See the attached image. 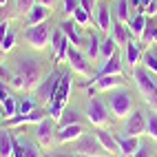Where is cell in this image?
<instances>
[{
	"label": "cell",
	"instance_id": "ffe728a7",
	"mask_svg": "<svg viewBox=\"0 0 157 157\" xmlns=\"http://www.w3.org/2000/svg\"><path fill=\"white\" fill-rule=\"evenodd\" d=\"M111 38L115 40V44H124L126 47V42L131 40V31L126 25H122L120 20H115V22L111 25Z\"/></svg>",
	"mask_w": 157,
	"mask_h": 157
},
{
	"label": "cell",
	"instance_id": "d6986e66",
	"mask_svg": "<svg viewBox=\"0 0 157 157\" xmlns=\"http://www.w3.org/2000/svg\"><path fill=\"white\" fill-rule=\"evenodd\" d=\"M117 144H120V155L122 157H133L135 153H137V148L142 146L137 142V137H133V135H120Z\"/></svg>",
	"mask_w": 157,
	"mask_h": 157
},
{
	"label": "cell",
	"instance_id": "f35d334b",
	"mask_svg": "<svg viewBox=\"0 0 157 157\" xmlns=\"http://www.w3.org/2000/svg\"><path fill=\"white\" fill-rule=\"evenodd\" d=\"M36 2H38V0H18V9H20L22 13H29L31 7H33Z\"/></svg>",
	"mask_w": 157,
	"mask_h": 157
},
{
	"label": "cell",
	"instance_id": "44dd1931",
	"mask_svg": "<svg viewBox=\"0 0 157 157\" xmlns=\"http://www.w3.org/2000/svg\"><path fill=\"white\" fill-rule=\"evenodd\" d=\"M60 29L64 31V36L69 38V42L71 44H82V33H80V29H78V22L75 20H64V22L60 25Z\"/></svg>",
	"mask_w": 157,
	"mask_h": 157
},
{
	"label": "cell",
	"instance_id": "8992f818",
	"mask_svg": "<svg viewBox=\"0 0 157 157\" xmlns=\"http://www.w3.org/2000/svg\"><path fill=\"white\" fill-rule=\"evenodd\" d=\"M73 151L80 153V155H95V157L109 155L106 151L102 148V144L98 142L95 135H82L80 140H75V146H73Z\"/></svg>",
	"mask_w": 157,
	"mask_h": 157
},
{
	"label": "cell",
	"instance_id": "30bf717a",
	"mask_svg": "<svg viewBox=\"0 0 157 157\" xmlns=\"http://www.w3.org/2000/svg\"><path fill=\"white\" fill-rule=\"evenodd\" d=\"M47 115H49L47 109H36V111H31V113H27V115H13V117H9V120H7V126H25V124H38V122L47 120Z\"/></svg>",
	"mask_w": 157,
	"mask_h": 157
},
{
	"label": "cell",
	"instance_id": "9a60e30c",
	"mask_svg": "<svg viewBox=\"0 0 157 157\" xmlns=\"http://www.w3.org/2000/svg\"><path fill=\"white\" fill-rule=\"evenodd\" d=\"M36 140L38 144L42 146V148H47V146L53 142V122L51 120H42L36 124Z\"/></svg>",
	"mask_w": 157,
	"mask_h": 157
},
{
	"label": "cell",
	"instance_id": "cb8c5ba5",
	"mask_svg": "<svg viewBox=\"0 0 157 157\" xmlns=\"http://www.w3.org/2000/svg\"><path fill=\"white\" fill-rule=\"evenodd\" d=\"M95 20H98V27H100V31H104V33H111V7H106V5H102L100 9H98V16H95Z\"/></svg>",
	"mask_w": 157,
	"mask_h": 157
},
{
	"label": "cell",
	"instance_id": "4fadbf2b",
	"mask_svg": "<svg viewBox=\"0 0 157 157\" xmlns=\"http://www.w3.org/2000/svg\"><path fill=\"white\" fill-rule=\"evenodd\" d=\"M69 95H71V73L69 71H62L60 82H58V89H56V95H53L51 102H60L62 106H67Z\"/></svg>",
	"mask_w": 157,
	"mask_h": 157
},
{
	"label": "cell",
	"instance_id": "e575fe53",
	"mask_svg": "<svg viewBox=\"0 0 157 157\" xmlns=\"http://www.w3.org/2000/svg\"><path fill=\"white\" fill-rule=\"evenodd\" d=\"M60 126H69V124H80V115L75 113V111H67L64 109V113H62V117H60Z\"/></svg>",
	"mask_w": 157,
	"mask_h": 157
},
{
	"label": "cell",
	"instance_id": "f1b7e54d",
	"mask_svg": "<svg viewBox=\"0 0 157 157\" xmlns=\"http://www.w3.org/2000/svg\"><path fill=\"white\" fill-rule=\"evenodd\" d=\"M157 42V22L155 20H148L144 29V36H142V44H153Z\"/></svg>",
	"mask_w": 157,
	"mask_h": 157
},
{
	"label": "cell",
	"instance_id": "60d3db41",
	"mask_svg": "<svg viewBox=\"0 0 157 157\" xmlns=\"http://www.w3.org/2000/svg\"><path fill=\"white\" fill-rule=\"evenodd\" d=\"M133 157H151V148H148V146H140V148H137V153H135Z\"/></svg>",
	"mask_w": 157,
	"mask_h": 157
},
{
	"label": "cell",
	"instance_id": "681fc988",
	"mask_svg": "<svg viewBox=\"0 0 157 157\" xmlns=\"http://www.w3.org/2000/svg\"><path fill=\"white\" fill-rule=\"evenodd\" d=\"M2 117H5V111H2V106H0V124H2Z\"/></svg>",
	"mask_w": 157,
	"mask_h": 157
},
{
	"label": "cell",
	"instance_id": "603a6c76",
	"mask_svg": "<svg viewBox=\"0 0 157 157\" xmlns=\"http://www.w3.org/2000/svg\"><path fill=\"white\" fill-rule=\"evenodd\" d=\"M140 60H142L140 42H135V40H128V42H126V62H128V67L135 69V67L140 64Z\"/></svg>",
	"mask_w": 157,
	"mask_h": 157
},
{
	"label": "cell",
	"instance_id": "db71d44e",
	"mask_svg": "<svg viewBox=\"0 0 157 157\" xmlns=\"http://www.w3.org/2000/svg\"><path fill=\"white\" fill-rule=\"evenodd\" d=\"M2 53H5V51H2V49H0V56H2Z\"/></svg>",
	"mask_w": 157,
	"mask_h": 157
},
{
	"label": "cell",
	"instance_id": "d590c367",
	"mask_svg": "<svg viewBox=\"0 0 157 157\" xmlns=\"http://www.w3.org/2000/svg\"><path fill=\"white\" fill-rule=\"evenodd\" d=\"M38 106H36V100L33 98H25L22 102L18 104V115H27V113H31V111H36Z\"/></svg>",
	"mask_w": 157,
	"mask_h": 157
},
{
	"label": "cell",
	"instance_id": "d6a6232c",
	"mask_svg": "<svg viewBox=\"0 0 157 157\" xmlns=\"http://www.w3.org/2000/svg\"><path fill=\"white\" fill-rule=\"evenodd\" d=\"M13 47H16V31L9 29V33L0 40V49H2L5 53H9V51H13Z\"/></svg>",
	"mask_w": 157,
	"mask_h": 157
},
{
	"label": "cell",
	"instance_id": "816d5d0a",
	"mask_svg": "<svg viewBox=\"0 0 157 157\" xmlns=\"http://www.w3.org/2000/svg\"><path fill=\"white\" fill-rule=\"evenodd\" d=\"M7 2H9V0H0V7H7Z\"/></svg>",
	"mask_w": 157,
	"mask_h": 157
},
{
	"label": "cell",
	"instance_id": "f5cc1de1",
	"mask_svg": "<svg viewBox=\"0 0 157 157\" xmlns=\"http://www.w3.org/2000/svg\"><path fill=\"white\" fill-rule=\"evenodd\" d=\"M0 91H5V82L2 80H0Z\"/></svg>",
	"mask_w": 157,
	"mask_h": 157
},
{
	"label": "cell",
	"instance_id": "b9f144b4",
	"mask_svg": "<svg viewBox=\"0 0 157 157\" xmlns=\"http://www.w3.org/2000/svg\"><path fill=\"white\" fill-rule=\"evenodd\" d=\"M9 29H11V25H9V20H2L0 22V40H2L7 33H9Z\"/></svg>",
	"mask_w": 157,
	"mask_h": 157
},
{
	"label": "cell",
	"instance_id": "3957f363",
	"mask_svg": "<svg viewBox=\"0 0 157 157\" xmlns=\"http://www.w3.org/2000/svg\"><path fill=\"white\" fill-rule=\"evenodd\" d=\"M25 40L29 42L31 49L44 51L51 44V29H49V25L40 22V25H33V27H27L25 29Z\"/></svg>",
	"mask_w": 157,
	"mask_h": 157
},
{
	"label": "cell",
	"instance_id": "2e32d148",
	"mask_svg": "<svg viewBox=\"0 0 157 157\" xmlns=\"http://www.w3.org/2000/svg\"><path fill=\"white\" fill-rule=\"evenodd\" d=\"M84 135V126L82 124H69V126H60V133L56 135V140L60 144H67V142H75Z\"/></svg>",
	"mask_w": 157,
	"mask_h": 157
},
{
	"label": "cell",
	"instance_id": "7dc6e473",
	"mask_svg": "<svg viewBox=\"0 0 157 157\" xmlns=\"http://www.w3.org/2000/svg\"><path fill=\"white\" fill-rule=\"evenodd\" d=\"M62 157H95V155H80V153H75V155H62Z\"/></svg>",
	"mask_w": 157,
	"mask_h": 157
},
{
	"label": "cell",
	"instance_id": "4316f807",
	"mask_svg": "<svg viewBox=\"0 0 157 157\" xmlns=\"http://www.w3.org/2000/svg\"><path fill=\"white\" fill-rule=\"evenodd\" d=\"M128 0H120L117 5H115V18L120 20L122 25H128L131 22V11H128Z\"/></svg>",
	"mask_w": 157,
	"mask_h": 157
},
{
	"label": "cell",
	"instance_id": "7a4b0ae2",
	"mask_svg": "<svg viewBox=\"0 0 157 157\" xmlns=\"http://www.w3.org/2000/svg\"><path fill=\"white\" fill-rule=\"evenodd\" d=\"M84 115L95 128H106L111 124V109H109V104H104L100 98H91L86 102Z\"/></svg>",
	"mask_w": 157,
	"mask_h": 157
},
{
	"label": "cell",
	"instance_id": "ab89813d",
	"mask_svg": "<svg viewBox=\"0 0 157 157\" xmlns=\"http://www.w3.org/2000/svg\"><path fill=\"white\" fill-rule=\"evenodd\" d=\"M78 2H80V7H82V9H86V11L93 16V7H95V0H78Z\"/></svg>",
	"mask_w": 157,
	"mask_h": 157
},
{
	"label": "cell",
	"instance_id": "277c9868",
	"mask_svg": "<svg viewBox=\"0 0 157 157\" xmlns=\"http://www.w3.org/2000/svg\"><path fill=\"white\" fill-rule=\"evenodd\" d=\"M109 109L113 113V117H117V120H124V117H128L131 115V106H133V95L128 91H111V95H109Z\"/></svg>",
	"mask_w": 157,
	"mask_h": 157
},
{
	"label": "cell",
	"instance_id": "83f0119b",
	"mask_svg": "<svg viewBox=\"0 0 157 157\" xmlns=\"http://www.w3.org/2000/svg\"><path fill=\"white\" fill-rule=\"evenodd\" d=\"M115 53H117V44H115V40L109 36V38L100 44V58H102V60H109V58H113Z\"/></svg>",
	"mask_w": 157,
	"mask_h": 157
},
{
	"label": "cell",
	"instance_id": "ac0fdd59",
	"mask_svg": "<svg viewBox=\"0 0 157 157\" xmlns=\"http://www.w3.org/2000/svg\"><path fill=\"white\" fill-rule=\"evenodd\" d=\"M49 13H51V9H49L47 5L36 2L33 7H31V11L27 13V25H29V27H33V25H40V22H47Z\"/></svg>",
	"mask_w": 157,
	"mask_h": 157
},
{
	"label": "cell",
	"instance_id": "9c48e42d",
	"mask_svg": "<svg viewBox=\"0 0 157 157\" xmlns=\"http://www.w3.org/2000/svg\"><path fill=\"white\" fill-rule=\"evenodd\" d=\"M51 49H53V60L56 62H64L67 56H69V38L64 36L62 29H56L51 31Z\"/></svg>",
	"mask_w": 157,
	"mask_h": 157
},
{
	"label": "cell",
	"instance_id": "8fae6325",
	"mask_svg": "<svg viewBox=\"0 0 157 157\" xmlns=\"http://www.w3.org/2000/svg\"><path fill=\"white\" fill-rule=\"evenodd\" d=\"M67 60H69L71 69H73V71H78L80 75H84V78H89V75H91V64L86 62L84 53H80V51H78V47H71V49H69Z\"/></svg>",
	"mask_w": 157,
	"mask_h": 157
},
{
	"label": "cell",
	"instance_id": "7402d4cb",
	"mask_svg": "<svg viewBox=\"0 0 157 157\" xmlns=\"http://www.w3.org/2000/svg\"><path fill=\"white\" fill-rule=\"evenodd\" d=\"M0 106H2L5 115L7 117H13V115L18 113V104H16V98L9 93L7 89L5 91H0Z\"/></svg>",
	"mask_w": 157,
	"mask_h": 157
},
{
	"label": "cell",
	"instance_id": "4dcf8cb0",
	"mask_svg": "<svg viewBox=\"0 0 157 157\" xmlns=\"http://www.w3.org/2000/svg\"><path fill=\"white\" fill-rule=\"evenodd\" d=\"M18 142H20V146H22L25 157H42V151H40L33 142H29V140H25V137H20Z\"/></svg>",
	"mask_w": 157,
	"mask_h": 157
},
{
	"label": "cell",
	"instance_id": "5b68a950",
	"mask_svg": "<svg viewBox=\"0 0 157 157\" xmlns=\"http://www.w3.org/2000/svg\"><path fill=\"white\" fill-rule=\"evenodd\" d=\"M133 78H135V84H137L140 93L146 98V102H148L153 95H155V91H157V80L153 78V73L148 69H140V67H135L133 69Z\"/></svg>",
	"mask_w": 157,
	"mask_h": 157
},
{
	"label": "cell",
	"instance_id": "ba28073f",
	"mask_svg": "<svg viewBox=\"0 0 157 157\" xmlns=\"http://www.w3.org/2000/svg\"><path fill=\"white\" fill-rule=\"evenodd\" d=\"M82 86H86L91 93L93 91H115V89H122L124 86V78L122 75H104L100 80H89Z\"/></svg>",
	"mask_w": 157,
	"mask_h": 157
},
{
	"label": "cell",
	"instance_id": "8d00e7d4",
	"mask_svg": "<svg viewBox=\"0 0 157 157\" xmlns=\"http://www.w3.org/2000/svg\"><path fill=\"white\" fill-rule=\"evenodd\" d=\"M142 60H144V67L148 69L153 75H157V56H155V51H148Z\"/></svg>",
	"mask_w": 157,
	"mask_h": 157
},
{
	"label": "cell",
	"instance_id": "bcb514c9",
	"mask_svg": "<svg viewBox=\"0 0 157 157\" xmlns=\"http://www.w3.org/2000/svg\"><path fill=\"white\" fill-rule=\"evenodd\" d=\"M151 2H153V0H140V9H137V11H140V13H144V9L148 7Z\"/></svg>",
	"mask_w": 157,
	"mask_h": 157
},
{
	"label": "cell",
	"instance_id": "7c38bea8",
	"mask_svg": "<svg viewBox=\"0 0 157 157\" xmlns=\"http://www.w3.org/2000/svg\"><path fill=\"white\" fill-rule=\"evenodd\" d=\"M124 133H126V135H133V137H140V135H144V133H146V117H144V113L135 111L133 115H128Z\"/></svg>",
	"mask_w": 157,
	"mask_h": 157
},
{
	"label": "cell",
	"instance_id": "6da1fadb",
	"mask_svg": "<svg viewBox=\"0 0 157 157\" xmlns=\"http://www.w3.org/2000/svg\"><path fill=\"white\" fill-rule=\"evenodd\" d=\"M42 82V60H38L33 56H25L18 60L16 71L11 75V84L18 91H33Z\"/></svg>",
	"mask_w": 157,
	"mask_h": 157
},
{
	"label": "cell",
	"instance_id": "52a82bcc",
	"mask_svg": "<svg viewBox=\"0 0 157 157\" xmlns=\"http://www.w3.org/2000/svg\"><path fill=\"white\" fill-rule=\"evenodd\" d=\"M60 75H62L60 71H53L47 80L40 82V86H38V100L42 102V106H47V104L53 100L56 89H58V82H60Z\"/></svg>",
	"mask_w": 157,
	"mask_h": 157
},
{
	"label": "cell",
	"instance_id": "74e56055",
	"mask_svg": "<svg viewBox=\"0 0 157 157\" xmlns=\"http://www.w3.org/2000/svg\"><path fill=\"white\" fill-rule=\"evenodd\" d=\"M80 7L78 0H62V11H64L67 16H73V11Z\"/></svg>",
	"mask_w": 157,
	"mask_h": 157
},
{
	"label": "cell",
	"instance_id": "f546056e",
	"mask_svg": "<svg viewBox=\"0 0 157 157\" xmlns=\"http://www.w3.org/2000/svg\"><path fill=\"white\" fill-rule=\"evenodd\" d=\"M100 40H98V36L95 33H91L89 38H86V56L91 58V60H95V58H100Z\"/></svg>",
	"mask_w": 157,
	"mask_h": 157
},
{
	"label": "cell",
	"instance_id": "ee69618b",
	"mask_svg": "<svg viewBox=\"0 0 157 157\" xmlns=\"http://www.w3.org/2000/svg\"><path fill=\"white\" fill-rule=\"evenodd\" d=\"M144 13H148V16H157V2H155V0H153V2L144 9Z\"/></svg>",
	"mask_w": 157,
	"mask_h": 157
},
{
	"label": "cell",
	"instance_id": "1f68e13d",
	"mask_svg": "<svg viewBox=\"0 0 157 157\" xmlns=\"http://www.w3.org/2000/svg\"><path fill=\"white\" fill-rule=\"evenodd\" d=\"M91 18H93V16L86 11V9H82V7H78L75 11H73V20L78 22V27H89Z\"/></svg>",
	"mask_w": 157,
	"mask_h": 157
},
{
	"label": "cell",
	"instance_id": "7bdbcfd3",
	"mask_svg": "<svg viewBox=\"0 0 157 157\" xmlns=\"http://www.w3.org/2000/svg\"><path fill=\"white\" fill-rule=\"evenodd\" d=\"M13 157H25V153H22V146H20L18 137H13Z\"/></svg>",
	"mask_w": 157,
	"mask_h": 157
},
{
	"label": "cell",
	"instance_id": "c3c4849f",
	"mask_svg": "<svg viewBox=\"0 0 157 157\" xmlns=\"http://www.w3.org/2000/svg\"><path fill=\"white\" fill-rule=\"evenodd\" d=\"M40 5H47V7H51V2H53V0H38Z\"/></svg>",
	"mask_w": 157,
	"mask_h": 157
},
{
	"label": "cell",
	"instance_id": "e0dca14e",
	"mask_svg": "<svg viewBox=\"0 0 157 157\" xmlns=\"http://www.w3.org/2000/svg\"><path fill=\"white\" fill-rule=\"evenodd\" d=\"M95 137H98V142L102 144V148L106 151L109 155H117V153H120L117 137H113L109 131H104V128H95Z\"/></svg>",
	"mask_w": 157,
	"mask_h": 157
},
{
	"label": "cell",
	"instance_id": "5bb4252c",
	"mask_svg": "<svg viewBox=\"0 0 157 157\" xmlns=\"http://www.w3.org/2000/svg\"><path fill=\"white\" fill-rule=\"evenodd\" d=\"M104 75H122V60H120L117 53H115L113 58H109V60H104L102 67H100V71H98L91 80H100V78H104Z\"/></svg>",
	"mask_w": 157,
	"mask_h": 157
},
{
	"label": "cell",
	"instance_id": "f6af8a7d",
	"mask_svg": "<svg viewBox=\"0 0 157 157\" xmlns=\"http://www.w3.org/2000/svg\"><path fill=\"white\" fill-rule=\"evenodd\" d=\"M7 78H9V71H7V67H2V64H0V80H2V82H7Z\"/></svg>",
	"mask_w": 157,
	"mask_h": 157
},
{
	"label": "cell",
	"instance_id": "f907efd6",
	"mask_svg": "<svg viewBox=\"0 0 157 157\" xmlns=\"http://www.w3.org/2000/svg\"><path fill=\"white\" fill-rule=\"evenodd\" d=\"M44 157H62V155H53V153H47Z\"/></svg>",
	"mask_w": 157,
	"mask_h": 157
},
{
	"label": "cell",
	"instance_id": "836d02e7",
	"mask_svg": "<svg viewBox=\"0 0 157 157\" xmlns=\"http://www.w3.org/2000/svg\"><path fill=\"white\" fill-rule=\"evenodd\" d=\"M146 133H148V137H153L157 142V113H148V120H146Z\"/></svg>",
	"mask_w": 157,
	"mask_h": 157
},
{
	"label": "cell",
	"instance_id": "484cf974",
	"mask_svg": "<svg viewBox=\"0 0 157 157\" xmlns=\"http://www.w3.org/2000/svg\"><path fill=\"white\" fill-rule=\"evenodd\" d=\"M0 157H13V135L7 131L0 133Z\"/></svg>",
	"mask_w": 157,
	"mask_h": 157
},
{
	"label": "cell",
	"instance_id": "d4e9b609",
	"mask_svg": "<svg viewBox=\"0 0 157 157\" xmlns=\"http://www.w3.org/2000/svg\"><path fill=\"white\" fill-rule=\"evenodd\" d=\"M146 22H148V18H146V13H137L135 18H131V36H135L137 40H142V36H144V29H146Z\"/></svg>",
	"mask_w": 157,
	"mask_h": 157
}]
</instances>
